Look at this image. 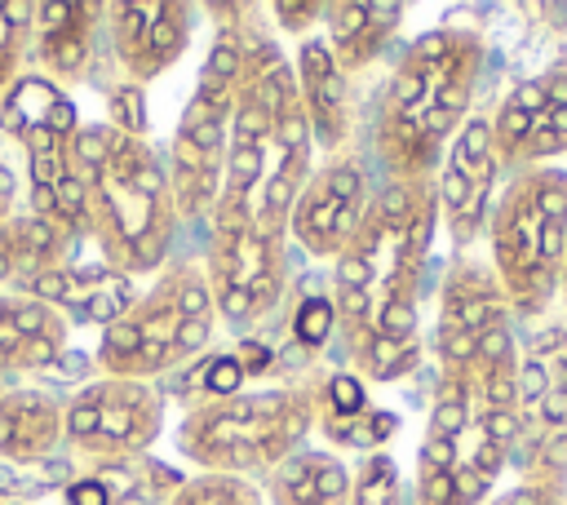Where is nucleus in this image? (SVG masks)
Here are the masks:
<instances>
[{
  "instance_id": "obj_17",
  "label": "nucleus",
  "mask_w": 567,
  "mask_h": 505,
  "mask_svg": "<svg viewBox=\"0 0 567 505\" xmlns=\"http://www.w3.org/2000/svg\"><path fill=\"white\" fill-rule=\"evenodd\" d=\"M368 204H372V195H368L363 164L350 155H332L323 168H310V177L292 204L288 230L310 257L337 261L346 252V244L354 239Z\"/></svg>"
},
{
  "instance_id": "obj_37",
  "label": "nucleus",
  "mask_w": 567,
  "mask_h": 505,
  "mask_svg": "<svg viewBox=\"0 0 567 505\" xmlns=\"http://www.w3.org/2000/svg\"><path fill=\"white\" fill-rule=\"evenodd\" d=\"M558 292H563V306H567V257H563V284H558Z\"/></svg>"
},
{
  "instance_id": "obj_1",
  "label": "nucleus",
  "mask_w": 567,
  "mask_h": 505,
  "mask_svg": "<svg viewBox=\"0 0 567 505\" xmlns=\"http://www.w3.org/2000/svg\"><path fill=\"white\" fill-rule=\"evenodd\" d=\"M439 226L434 177L385 182L332 266V310L368 381H399L421 363V275Z\"/></svg>"
},
{
  "instance_id": "obj_19",
  "label": "nucleus",
  "mask_w": 567,
  "mask_h": 505,
  "mask_svg": "<svg viewBox=\"0 0 567 505\" xmlns=\"http://www.w3.org/2000/svg\"><path fill=\"white\" fill-rule=\"evenodd\" d=\"M13 292L22 297H35L53 310L80 323H115L133 301V279L124 275H111L106 266H53V270H40V275H27V279H13Z\"/></svg>"
},
{
  "instance_id": "obj_10",
  "label": "nucleus",
  "mask_w": 567,
  "mask_h": 505,
  "mask_svg": "<svg viewBox=\"0 0 567 505\" xmlns=\"http://www.w3.org/2000/svg\"><path fill=\"white\" fill-rule=\"evenodd\" d=\"M248 31L239 22H226L217 40L208 44V58L199 66L195 93L177 120L173 133V164H168V186H173V208L177 217H199L217 208L221 195V168H226V133H230V111L235 93L248 66Z\"/></svg>"
},
{
  "instance_id": "obj_28",
  "label": "nucleus",
  "mask_w": 567,
  "mask_h": 505,
  "mask_svg": "<svg viewBox=\"0 0 567 505\" xmlns=\"http://www.w3.org/2000/svg\"><path fill=\"white\" fill-rule=\"evenodd\" d=\"M31 22H35V4H27V0H0V93L18 80V62H22Z\"/></svg>"
},
{
  "instance_id": "obj_30",
  "label": "nucleus",
  "mask_w": 567,
  "mask_h": 505,
  "mask_svg": "<svg viewBox=\"0 0 567 505\" xmlns=\"http://www.w3.org/2000/svg\"><path fill=\"white\" fill-rule=\"evenodd\" d=\"M111 128L128 133V137H146V102H142V84H120L111 93Z\"/></svg>"
},
{
  "instance_id": "obj_15",
  "label": "nucleus",
  "mask_w": 567,
  "mask_h": 505,
  "mask_svg": "<svg viewBox=\"0 0 567 505\" xmlns=\"http://www.w3.org/2000/svg\"><path fill=\"white\" fill-rule=\"evenodd\" d=\"M487 120L496 159L518 173L567 155V62L514 84Z\"/></svg>"
},
{
  "instance_id": "obj_13",
  "label": "nucleus",
  "mask_w": 567,
  "mask_h": 505,
  "mask_svg": "<svg viewBox=\"0 0 567 505\" xmlns=\"http://www.w3.org/2000/svg\"><path fill=\"white\" fill-rule=\"evenodd\" d=\"M509 301L492 275V266L474 257H456L443 288H439V319H434V354L439 372L470 368L505 346H514L509 332Z\"/></svg>"
},
{
  "instance_id": "obj_32",
  "label": "nucleus",
  "mask_w": 567,
  "mask_h": 505,
  "mask_svg": "<svg viewBox=\"0 0 567 505\" xmlns=\"http://www.w3.org/2000/svg\"><path fill=\"white\" fill-rule=\"evenodd\" d=\"M487 505H567V487L554 483H514L501 496H487Z\"/></svg>"
},
{
  "instance_id": "obj_33",
  "label": "nucleus",
  "mask_w": 567,
  "mask_h": 505,
  "mask_svg": "<svg viewBox=\"0 0 567 505\" xmlns=\"http://www.w3.org/2000/svg\"><path fill=\"white\" fill-rule=\"evenodd\" d=\"M323 9H328V4H319V0H301V4H297V0H279V4H275V18H279L284 31L301 35L306 27H315V22L323 18Z\"/></svg>"
},
{
  "instance_id": "obj_3",
  "label": "nucleus",
  "mask_w": 567,
  "mask_h": 505,
  "mask_svg": "<svg viewBox=\"0 0 567 505\" xmlns=\"http://www.w3.org/2000/svg\"><path fill=\"white\" fill-rule=\"evenodd\" d=\"M518 350L505 346L470 368L439 372L416 452V505H487L514 456Z\"/></svg>"
},
{
  "instance_id": "obj_7",
  "label": "nucleus",
  "mask_w": 567,
  "mask_h": 505,
  "mask_svg": "<svg viewBox=\"0 0 567 505\" xmlns=\"http://www.w3.org/2000/svg\"><path fill=\"white\" fill-rule=\"evenodd\" d=\"M315 385H270L239 390L230 399H204L177 425V447L208 474H270L284 456L301 447L319 421Z\"/></svg>"
},
{
  "instance_id": "obj_34",
  "label": "nucleus",
  "mask_w": 567,
  "mask_h": 505,
  "mask_svg": "<svg viewBox=\"0 0 567 505\" xmlns=\"http://www.w3.org/2000/svg\"><path fill=\"white\" fill-rule=\"evenodd\" d=\"M66 505H111V496H106L102 478L89 470L84 478H75V483L66 487Z\"/></svg>"
},
{
  "instance_id": "obj_36",
  "label": "nucleus",
  "mask_w": 567,
  "mask_h": 505,
  "mask_svg": "<svg viewBox=\"0 0 567 505\" xmlns=\"http://www.w3.org/2000/svg\"><path fill=\"white\" fill-rule=\"evenodd\" d=\"M235 359H239V368H244V377H252V372H261V368L270 363V354H266V350H261L257 341H244Z\"/></svg>"
},
{
  "instance_id": "obj_18",
  "label": "nucleus",
  "mask_w": 567,
  "mask_h": 505,
  "mask_svg": "<svg viewBox=\"0 0 567 505\" xmlns=\"http://www.w3.org/2000/svg\"><path fill=\"white\" fill-rule=\"evenodd\" d=\"M111 18V49L128 84L164 75L190 40V4L182 0H124L102 9Z\"/></svg>"
},
{
  "instance_id": "obj_4",
  "label": "nucleus",
  "mask_w": 567,
  "mask_h": 505,
  "mask_svg": "<svg viewBox=\"0 0 567 505\" xmlns=\"http://www.w3.org/2000/svg\"><path fill=\"white\" fill-rule=\"evenodd\" d=\"M483 75V35L474 27H434L394 62L377 106V155L390 182L434 177L447 142L470 120Z\"/></svg>"
},
{
  "instance_id": "obj_22",
  "label": "nucleus",
  "mask_w": 567,
  "mask_h": 505,
  "mask_svg": "<svg viewBox=\"0 0 567 505\" xmlns=\"http://www.w3.org/2000/svg\"><path fill=\"white\" fill-rule=\"evenodd\" d=\"M93 18H102L97 4H80V0H44L35 4V58H40V75L53 80L58 89L80 80L89 71L93 58Z\"/></svg>"
},
{
  "instance_id": "obj_5",
  "label": "nucleus",
  "mask_w": 567,
  "mask_h": 505,
  "mask_svg": "<svg viewBox=\"0 0 567 505\" xmlns=\"http://www.w3.org/2000/svg\"><path fill=\"white\" fill-rule=\"evenodd\" d=\"M71 159L89 195V217L106 270L124 279H133L137 270H155L168 257L177 208L168 168L159 164L151 142L115 133L106 124H80Z\"/></svg>"
},
{
  "instance_id": "obj_21",
  "label": "nucleus",
  "mask_w": 567,
  "mask_h": 505,
  "mask_svg": "<svg viewBox=\"0 0 567 505\" xmlns=\"http://www.w3.org/2000/svg\"><path fill=\"white\" fill-rule=\"evenodd\" d=\"M66 328L62 310L22 292H0V377L49 368L66 346Z\"/></svg>"
},
{
  "instance_id": "obj_2",
  "label": "nucleus",
  "mask_w": 567,
  "mask_h": 505,
  "mask_svg": "<svg viewBox=\"0 0 567 505\" xmlns=\"http://www.w3.org/2000/svg\"><path fill=\"white\" fill-rule=\"evenodd\" d=\"M310 151L315 137L292 66L266 40H248V66L230 111L213 226L252 221L257 230L279 239L310 177Z\"/></svg>"
},
{
  "instance_id": "obj_38",
  "label": "nucleus",
  "mask_w": 567,
  "mask_h": 505,
  "mask_svg": "<svg viewBox=\"0 0 567 505\" xmlns=\"http://www.w3.org/2000/svg\"><path fill=\"white\" fill-rule=\"evenodd\" d=\"M0 394H4V390H0Z\"/></svg>"
},
{
  "instance_id": "obj_26",
  "label": "nucleus",
  "mask_w": 567,
  "mask_h": 505,
  "mask_svg": "<svg viewBox=\"0 0 567 505\" xmlns=\"http://www.w3.org/2000/svg\"><path fill=\"white\" fill-rule=\"evenodd\" d=\"M168 505H266V492L239 474H195L182 478Z\"/></svg>"
},
{
  "instance_id": "obj_27",
  "label": "nucleus",
  "mask_w": 567,
  "mask_h": 505,
  "mask_svg": "<svg viewBox=\"0 0 567 505\" xmlns=\"http://www.w3.org/2000/svg\"><path fill=\"white\" fill-rule=\"evenodd\" d=\"M350 505H403L399 465L385 452H368L350 474Z\"/></svg>"
},
{
  "instance_id": "obj_14",
  "label": "nucleus",
  "mask_w": 567,
  "mask_h": 505,
  "mask_svg": "<svg viewBox=\"0 0 567 505\" xmlns=\"http://www.w3.org/2000/svg\"><path fill=\"white\" fill-rule=\"evenodd\" d=\"M204 275L213 288L217 319H226L230 328H252L284 297L279 239L257 230L252 221H221V226H213V248H208Z\"/></svg>"
},
{
  "instance_id": "obj_11",
  "label": "nucleus",
  "mask_w": 567,
  "mask_h": 505,
  "mask_svg": "<svg viewBox=\"0 0 567 505\" xmlns=\"http://www.w3.org/2000/svg\"><path fill=\"white\" fill-rule=\"evenodd\" d=\"M514 456L527 483L567 487V323H545L518 350Z\"/></svg>"
},
{
  "instance_id": "obj_9",
  "label": "nucleus",
  "mask_w": 567,
  "mask_h": 505,
  "mask_svg": "<svg viewBox=\"0 0 567 505\" xmlns=\"http://www.w3.org/2000/svg\"><path fill=\"white\" fill-rule=\"evenodd\" d=\"M0 128L27 151V173H31V213L58 230L93 235L89 217V195L80 182V168L71 159V142L80 133L71 97L44 80V75H18L0 93Z\"/></svg>"
},
{
  "instance_id": "obj_23",
  "label": "nucleus",
  "mask_w": 567,
  "mask_h": 505,
  "mask_svg": "<svg viewBox=\"0 0 567 505\" xmlns=\"http://www.w3.org/2000/svg\"><path fill=\"white\" fill-rule=\"evenodd\" d=\"M328 49L346 75L372 66L403 22V4H372V0H337L323 9Z\"/></svg>"
},
{
  "instance_id": "obj_29",
  "label": "nucleus",
  "mask_w": 567,
  "mask_h": 505,
  "mask_svg": "<svg viewBox=\"0 0 567 505\" xmlns=\"http://www.w3.org/2000/svg\"><path fill=\"white\" fill-rule=\"evenodd\" d=\"M337 328V310H332V297H306L297 306V319H292V337L306 346V350H319L328 341V332Z\"/></svg>"
},
{
  "instance_id": "obj_12",
  "label": "nucleus",
  "mask_w": 567,
  "mask_h": 505,
  "mask_svg": "<svg viewBox=\"0 0 567 505\" xmlns=\"http://www.w3.org/2000/svg\"><path fill=\"white\" fill-rule=\"evenodd\" d=\"M164 403L151 381L97 377L62 408V439L93 461H128L146 456L159 439Z\"/></svg>"
},
{
  "instance_id": "obj_31",
  "label": "nucleus",
  "mask_w": 567,
  "mask_h": 505,
  "mask_svg": "<svg viewBox=\"0 0 567 505\" xmlns=\"http://www.w3.org/2000/svg\"><path fill=\"white\" fill-rule=\"evenodd\" d=\"M239 381H244V368H239L235 354H213V359L199 368V377H195V385H199L208 399H230V394H239Z\"/></svg>"
},
{
  "instance_id": "obj_20",
  "label": "nucleus",
  "mask_w": 567,
  "mask_h": 505,
  "mask_svg": "<svg viewBox=\"0 0 567 505\" xmlns=\"http://www.w3.org/2000/svg\"><path fill=\"white\" fill-rule=\"evenodd\" d=\"M297 89H301V106L310 120V137L319 142V151H341L350 142V84L346 71L337 66L328 40L306 35L297 44Z\"/></svg>"
},
{
  "instance_id": "obj_16",
  "label": "nucleus",
  "mask_w": 567,
  "mask_h": 505,
  "mask_svg": "<svg viewBox=\"0 0 567 505\" xmlns=\"http://www.w3.org/2000/svg\"><path fill=\"white\" fill-rule=\"evenodd\" d=\"M496 146H492V120L470 115L456 137L443 151V164L434 173V199H439V221L447 226L456 252H465L492 217V186H496Z\"/></svg>"
},
{
  "instance_id": "obj_35",
  "label": "nucleus",
  "mask_w": 567,
  "mask_h": 505,
  "mask_svg": "<svg viewBox=\"0 0 567 505\" xmlns=\"http://www.w3.org/2000/svg\"><path fill=\"white\" fill-rule=\"evenodd\" d=\"M13 204H18V177H13V168L0 159V226L13 217Z\"/></svg>"
},
{
  "instance_id": "obj_8",
  "label": "nucleus",
  "mask_w": 567,
  "mask_h": 505,
  "mask_svg": "<svg viewBox=\"0 0 567 505\" xmlns=\"http://www.w3.org/2000/svg\"><path fill=\"white\" fill-rule=\"evenodd\" d=\"M213 288L199 266L164 270L115 323L102 328L97 368L106 377L146 381L190 363L213 341Z\"/></svg>"
},
{
  "instance_id": "obj_6",
  "label": "nucleus",
  "mask_w": 567,
  "mask_h": 505,
  "mask_svg": "<svg viewBox=\"0 0 567 505\" xmlns=\"http://www.w3.org/2000/svg\"><path fill=\"white\" fill-rule=\"evenodd\" d=\"M492 275L509 301V315L540 319L563 284L567 257V173L554 164L509 177L487 217Z\"/></svg>"
},
{
  "instance_id": "obj_24",
  "label": "nucleus",
  "mask_w": 567,
  "mask_h": 505,
  "mask_svg": "<svg viewBox=\"0 0 567 505\" xmlns=\"http://www.w3.org/2000/svg\"><path fill=\"white\" fill-rule=\"evenodd\" d=\"M270 505H350V470L328 447H297L266 474Z\"/></svg>"
},
{
  "instance_id": "obj_25",
  "label": "nucleus",
  "mask_w": 567,
  "mask_h": 505,
  "mask_svg": "<svg viewBox=\"0 0 567 505\" xmlns=\"http://www.w3.org/2000/svg\"><path fill=\"white\" fill-rule=\"evenodd\" d=\"M62 443V403L44 390H4L0 394V456L40 461Z\"/></svg>"
}]
</instances>
